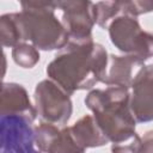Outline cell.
Segmentation results:
<instances>
[{
  "instance_id": "1",
  "label": "cell",
  "mask_w": 153,
  "mask_h": 153,
  "mask_svg": "<svg viewBox=\"0 0 153 153\" xmlns=\"http://www.w3.org/2000/svg\"><path fill=\"white\" fill-rule=\"evenodd\" d=\"M108 62L105 49L93 43L92 38L71 41L49 63L47 73L65 92L71 94L103 81Z\"/></svg>"
},
{
  "instance_id": "2",
  "label": "cell",
  "mask_w": 153,
  "mask_h": 153,
  "mask_svg": "<svg viewBox=\"0 0 153 153\" xmlns=\"http://www.w3.org/2000/svg\"><path fill=\"white\" fill-rule=\"evenodd\" d=\"M85 103L93 111L96 123L109 141L121 143L136 136L127 87L110 86L106 90H94L86 97Z\"/></svg>"
},
{
  "instance_id": "3",
  "label": "cell",
  "mask_w": 153,
  "mask_h": 153,
  "mask_svg": "<svg viewBox=\"0 0 153 153\" xmlns=\"http://www.w3.org/2000/svg\"><path fill=\"white\" fill-rule=\"evenodd\" d=\"M23 11L17 13L24 41H31L36 47L51 50L67 45L68 33L57 20L54 10L56 2H20Z\"/></svg>"
},
{
  "instance_id": "4",
  "label": "cell",
  "mask_w": 153,
  "mask_h": 153,
  "mask_svg": "<svg viewBox=\"0 0 153 153\" xmlns=\"http://www.w3.org/2000/svg\"><path fill=\"white\" fill-rule=\"evenodd\" d=\"M111 42L122 51L143 63L153 56V33L143 31L137 20L130 16H122L111 22Z\"/></svg>"
},
{
  "instance_id": "5",
  "label": "cell",
  "mask_w": 153,
  "mask_h": 153,
  "mask_svg": "<svg viewBox=\"0 0 153 153\" xmlns=\"http://www.w3.org/2000/svg\"><path fill=\"white\" fill-rule=\"evenodd\" d=\"M32 121L25 115H1V153H42L36 148Z\"/></svg>"
},
{
  "instance_id": "6",
  "label": "cell",
  "mask_w": 153,
  "mask_h": 153,
  "mask_svg": "<svg viewBox=\"0 0 153 153\" xmlns=\"http://www.w3.org/2000/svg\"><path fill=\"white\" fill-rule=\"evenodd\" d=\"M35 99L38 115L42 120L63 124L72 114V103L68 93L53 81L44 80L39 82L35 91Z\"/></svg>"
},
{
  "instance_id": "7",
  "label": "cell",
  "mask_w": 153,
  "mask_h": 153,
  "mask_svg": "<svg viewBox=\"0 0 153 153\" xmlns=\"http://www.w3.org/2000/svg\"><path fill=\"white\" fill-rule=\"evenodd\" d=\"M63 12V26L72 41L91 39V29L96 23L94 4L90 1H57Z\"/></svg>"
},
{
  "instance_id": "8",
  "label": "cell",
  "mask_w": 153,
  "mask_h": 153,
  "mask_svg": "<svg viewBox=\"0 0 153 153\" xmlns=\"http://www.w3.org/2000/svg\"><path fill=\"white\" fill-rule=\"evenodd\" d=\"M130 110L139 122L153 120V66H146L131 82Z\"/></svg>"
},
{
  "instance_id": "9",
  "label": "cell",
  "mask_w": 153,
  "mask_h": 153,
  "mask_svg": "<svg viewBox=\"0 0 153 153\" xmlns=\"http://www.w3.org/2000/svg\"><path fill=\"white\" fill-rule=\"evenodd\" d=\"M25 115L35 120L36 111L32 108L26 91L17 84H4L1 91V115Z\"/></svg>"
},
{
  "instance_id": "10",
  "label": "cell",
  "mask_w": 153,
  "mask_h": 153,
  "mask_svg": "<svg viewBox=\"0 0 153 153\" xmlns=\"http://www.w3.org/2000/svg\"><path fill=\"white\" fill-rule=\"evenodd\" d=\"M137 65H142V62H140L137 59L133 56L111 55L103 82L108 85L123 86L128 88V86H130L133 82V67Z\"/></svg>"
},
{
  "instance_id": "11",
  "label": "cell",
  "mask_w": 153,
  "mask_h": 153,
  "mask_svg": "<svg viewBox=\"0 0 153 153\" xmlns=\"http://www.w3.org/2000/svg\"><path fill=\"white\" fill-rule=\"evenodd\" d=\"M71 133L78 145L84 148L102 146L109 141L96 123V120H93L91 116H85L76 122L71 128Z\"/></svg>"
},
{
  "instance_id": "12",
  "label": "cell",
  "mask_w": 153,
  "mask_h": 153,
  "mask_svg": "<svg viewBox=\"0 0 153 153\" xmlns=\"http://www.w3.org/2000/svg\"><path fill=\"white\" fill-rule=\"evenodd\" d=\"M1 30V43L4 47H13L20 44L23 39L22 27L17 17V13L5 14L1 17L0 22Z\"/></svg>"
},
{
  "instance_id": "13",
  "label": "cell",
  "mask_w": 153,
  "mask_h": 153,
  "mask_svg": "<svg viewBox=\"0 0 153 153\" xmlns=\"http://www.w3.org/2000/svg\"><path fill=\"white\" fill-rule=\"evenodd\" d=\"M85 148L74 140L71 128H66L54 140L47 153H84Z\"/></svg>"
},
{
  "instance_id": "14",
  "label": "cell",
  "mask_w": 153,
  "mask_h": 153,
  "mask_svg": "<svg viewBox=\"0 0 153 153\" xmlns=\"http://www.w3.org/2000/svg\"><path fill=\"white\" fill-rule=\"evenodd\" d=\"M112 153H153V131L146 133L142 137L136 136L128 146L114 145Z\"/></svg>"
},
{
  "instance_id": "15",
  "label": "cell",
  "mask_w": 153,
  "mask_h": 153,
  "mask_svg": "<svg viewBox=\"0 0 153 153\" xmlns=\"http://www.w3.org/2000/svg\"><path fill=\"white\" fill-rule=\"evenodd\" d=\"M13 59L22 67L30 68L38 61L39 55L33 47L25 43H20L13 49Z\"/></svg>"
},
{
  "instance_id": "16",
  "label": "cell",
  "mask_w": 153,
  "mask_h": 153,
  "mask_svg": "<svg viewBox=\"0 0 153 153\" xmlns=\"http://www.w3.org/2000/svg\"><path fill=\"white\" fill-rule=\"evenodd\" d=\"M36 143H37V148L41 152H48L49 147L51 146V143L54 142V140L57 137V135L60 134V131L57 130L56 127L51 126V124H41L39 127L36 128Z\"/></svg>"
},
{
  "instance_id": "17",
  "label": "cell",
  "mask_w": 153,
  "mask_h": 153,
  "mask_svg": "<svg viewBox=\"0 0 153 153\" xmlns=\"http://www.w3.org/2000/svg\"><path fill=\"white\" fill-rule=\"evenodd\" d=\"M121 13L128 16H137L145 12L153 11V1H118Z\"/></svg>"
}]
</instances>
